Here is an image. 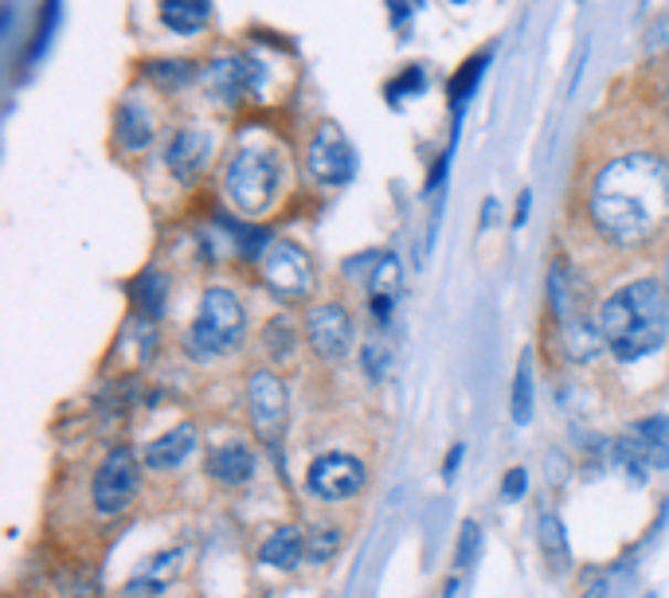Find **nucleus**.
I'll return each instance as SVG.
<instances>
[{
	"mask_svg": "<svg viewBox=\"0 0 669 598\" xmlns=\"http://www.w3.org/2000/svg\"><path fill=\"white\" fill-rule=\"evenodd\" d=\"M646 55H654V60H661V55H669V17L654 20L650 28H646V40H643Z\"/></svg>",
	"mask_w": 669,
	"mask_h": 598,
	"instance_id": "c85d7f7f",
	"label": "nucleus"
},
{
	"mask_svg": "<svg viewBox=\"0 0 669 598\" xmlns=\"http://www.w3.org/2000/svg\"><path fill=\"white\" fill-rule=\"evenodd\" d=\"M243 333H247V309H243L240 293L227 290V286H208L204 298H200L197 321L184 337V349L197 360H215L240 349Z\"/></svg>",
	"mask_w": 669,
	"mask_h": 598,
	"instance_id": "20e7f679",
	"label": "nucleus"
},
{
	"mask_svg": "<svg viewBox=\"0 0 669 598\" xmlns=\"http://www.w3.org/2000/svg\"><path fill=\"white\" fill-rule=\"evenodd\" d=\"M247 415L255 435L263 438L266 446H275L286 430V419H290V387L278 372L270 367H258L247 380Z\"/></svg>",
	"mask_w": 669,
	"mask_h": 598,
	"instance_id": "6e6552de",
	"label": "nucleus"
},
{
	"mask_svg": "<svg viewBox=\"0 0 669 598\" xmlns=\"http://www.w3.org/2000/svg\"><path fill=\"white\" fill-rule=\"evenodd\" d=\"M654 95H658V103L669 110V60L658 63V75H654Z\"/></svg>",
	"mask_w": 669,
	"mask_h": 598,
	"instance_id": "7c9ffc66",
	"label": "nucleus"
},
{
	"mask_svg": "<svg viewBox=\"0 0 669 598\" xmlns=\"http://www.w3.org/2000/svg\"><path fill=\"white\" fill-rule=\"evenodd\" d=\"M197 427L192 423H181V427L164 430L157 442L146 446V466L157 473H169V470H181L184 462L192 458V450H197Z\"/></svg>",
	"mask_w": 669,
	"mask_h": 598,
	"instance_id": "4468645a",
	"label": "nucleus"
},
{
	"mask_svg": "<svg viewBox=\"0 0 669 598\" xmlns=\"http://www.w3.org/2000/svg\"><path fill=\"white\" fill-rule=\"evenodd\" d=\"M161 12V24L177 35H197L212 20V0H161L157 4Z\"/></svg>",
	"mask_w": 669,
	"mask_h": 598,
	"instance_id": "a211bd4d",
	"label": "nucleus"
},
{
	"mask_svg": "<svg viewBox=\"0 0 669 598\" xmlns=\"http://www.w3.org/2000/svg\"><path fill=\"white\" fill-rule=\"evenodd\" d=\"M263 344H266V352H270V360H275V364L290 360L294 349H298V329H294L290 317H283V313L270 317V321H266V329H263Z\"/></svg>",
	"mask_w": 669,
	"mask_h": 598,
	"instance_id": "b1692460",
	"label": "nucleus"
},
{
	"mask_svg": "<svg viewBox=\"0 0 669 598\" xmlns=\"http://www.w3.org/2000/svg\"><path fill=\"white\" fill-rule=\"evenodd\" d=\"M587 220L615 247H643L669 220V157L654 149L615 153L587 180Z\"/></svg>",
	"mask_w": 669,
	"mask_h": 598,
	"instance_id": "f257e3e1",
	"label": "nucleus"
},
{
	"mask_svg": "<svg viewBox=\"0 0 669 598\" xmlns=\"http://www.w3.org/2000/svg\"><path fill=\"white\" fill-rule=\"evenodd\" d=\"M341 544H344L341 524H333V521L314 524V532L306 536V559L309 564H329V559L341 552Z\"/></svg>",
	"mask_w": 669,
	"mask_h": 598,
	"instance_id": "393cba45",
	"label": "nucleus"
},
{
	"mask_svg": "<svg viewBox=\"0 0 669 598\" xmlns=\"http://www.w3.org/2000/svg\"><path fill=\"white\" fill-rule=\"evenodd\" d=\"M666 290H669V258H666Z\"/></svg>",
	"mask_w": 669,
	"mask_h": 598,
	"instance_id": "f704fd0d",
	"label": "nucleus"
},
{
	"mask_svg": "<svg viewBox=\"0 0 669 598\" xmlns=\"http://www.w3.org/2000/svg\"><path fill=\"white\" fill-rule=\"evenodd\" d=\"M361 367H364V376L380 384V380L387 376V367H392V344H387L384 337H369L361 349Z\"/></svg>",
	"mask_w": 669,
	"mask_h": 598,
	"instance_id": "bb28decb",
	"label": "nucleus"
},
{
	"mask_svg": "<svg viewBox=\"0 0 669 598\" xmlns=\"http://www.w3.org/2000/svg\"><path fill=\"white\" fill-rule=\"evenodd\" d=\"M532 410H537V384H532V356L524 352L521 364H517V376H513V399H509V419L517 427H529L532 423Z\"/></svg>",
	"mask_w": 669,
	"mask_h": 598,
	"instance_id": "412c9836",
	"label": "nucleus"
},
{
	"mask_svg": "<svg viewBox=\"0 0 669 598\" xmlns=\"http://www.w3.org/2000/svg\"><path fill=\"white\" fill-rule=\"evenodd\" d=\"M306 344L321 360H344L357 344V321L341 301H321L306 309Z\"/></svg>",
	"mask_w": 669,
	"mask_h": 598,
	"instance_id": "f8f14e48",
	"label": "nucleus"
},
{
	"mask_svg": "<svg viewBox=\"0 0 669 598\" xmlns=\"http://www.w3.org/2000/svg\"><path fill=\"white\" fill-rule=\"evenodd\" d=\"M607 595H610V583H607V579H595L592 587H587L580 598H607Z\"/></svg>",
	"mask_w": 669,
	"mask_h": 598,
	"instance_id": "72a5a7b5",
	"label": "nucleus"
},
{
	"mask_svg": "<svg viewBox=\"0 0 669 598\" xmlns=\"http://www.w3.org/2000/svg\"><path fill=\"white\" fill-rule=\"evenodd\" d=\"M364 481H369V470L357 453H344V450H333V453H321L314 458L306 470V493L314 501H326V504H344L352 496L361 493Z\"/></svg>",
	"mask_w": 669,
	"mask_h": 598,
	"instance_id": "1a4fd4ad",
	"label": "nucleus"
},
{
	"mask_svg": "<svg viewBox=\"0 0 669 598\" xmlns=\"http://www.w3.org/2000/svg\"><path fill=\"white\" fill-rule=\"evenodd\" d=\"M599 333L618 364H635L666 344L669 290L658 278H635L599 306Z\"/></svg>",
	"mask_w": 669,
	"mask_h": 598,
	"instance_id": "f03ea898",
	"label": "nucleus"
},
{
	"mask_svg": "<svg viewBox=\"0 0 669 598\" xmlns=\"http://www.w3.org/2000/svg\"><path fill=\"white\" fill-rule=\"evenodd\" d=\"M114 134H118V146L126 153H146L149 141H153V118L138 103H126L118 110V121H114Z\"/></svg>",
	"mask_w": 669,
	"mask_h": 598,
	"instance_id": "aec40b11",
	"label": "nucleus"
},
{
	"mask_svg": "<svg viewBox=\"0 0 669 598\" xmlns=\"http://www.w3.org/2000/svg\"><path fill=\"white\" fill-rule=\"evenodd\" d=\"M301 559H306V536L298 524H278L258 547V564L275 567V572H294Z\"/></svg>",
	"mask_w": 669,
	"mask_h": 598,
	"instance_id": "dca6fc26",
	"label": "nucleus"
},
{
	"mask_svg": "<svg viewBox=\"0 0 669 598\" xmlns=\"http://www.w3.org/2000/svg\"><path fill=\"white\" fill-rule=\"evenodd\" d=\"M146 75L157 90L177 95V90H184V86L192 83V78H200V67L192 60H157V63H146Z\"/></svg>",
	"mask_w": 669,
	"mask_h": 598,
	"instance_id": "4be33fe9",
	"label": "nucleus"
},
{
	"mask_svg": "<svg viewBox=\"0 0 669 598\" xmlns=\"http://www.w3.org/2000/svg\"><path fill=\"white\" fill-rule=\"evenodd\" d=\"M306 172L326 189H344L357 177V149L333 118H321L306 141Z\"/></svg>",
	"mask_w": 669,
	"mask_h": 598,
	"instance_id": "0eeeda50",
	"label": "nucleus"
},
{
	"mask_svg": "<svg viewBox=\"0 0 669 598\" xmlns=\"http://www.w3.org/2000/svg\"><path fill=\"white\" fill-rule=\"evenodd\" d=\"M208 473H212V481H220V485L240 489L255 478V453H251L243 442H227V446H220V450H212Z\"/></svg>",
	"mask_w": 669,
	"mask_h": 598,
	"instance_id": "f3484780",
	"label": "nucleus"
},
{
	"mask_svg": "<svg viewBox=\"0 0 669 598\" xmlns=\"http://www.w3.org/2000/svg\"><path fill=\"white\" fill-rule=\"evenodd\" d=\"M450 4H466V0H450Z\"/></svg>",
	"mask_w": 669,
	"mask_h": 598,
	"instance_id": "c9c22d12",
	"label": "nucleus"
},
{
	"mask_svg": "<svg viewBox=\"0 0 669 598\" xmlns=\"http://www.w3.org/2000/svg\"><path fill=\"white\" fill-rule=\"evenodd\" d=\"M615 462L627 466L635 478H646L650 470L669 466V415H650L635 423L627 435L615 442Z\"/></svg>",
	"mask_w": 669,
	"mask_h": 598,
	"instance_id": "9b49d317",
	"label": "nucleus"
},
{
	"mask_svg": "<svg viewBox=\"0 0 669 598\" xmlns=\"http://www.w3.org/2000/svg\"><path fill=\"white\" fill-rule=\"evenodd\" d=\"M212 149L215 137L204 126H181L169 137V146H164V164H169V172L181 184H192L208 169V161H212Z\"/></svg>",
	"mask_w": 669,
	"mask_h": 598,
	"instance_id": "ddd939ff",
	"label": "nucleus"
},
{
	"mask_svg": "<svg viewBox=\"0 0 669 598\" xmlns=\"http://www.w3.org/2000/svg\"><path fill=\"white\" fill-rule=\"evenodd\" d=\"M129 298H134V306H138V317L161 321L164 301H169V278H164V270H157V266L141 270L138 278L129 282Z\"/></svg>",
	"mask_w": 669,
	"mask_h": 598,
	"instance_id": "6ab92c4d",
	"label": "nucleus"
},
{
	"mask_svg": "<svg viewBox=\"0 0 669 598\" xmlns=\"http://www.w3.org/2000/svg\"><path fill=\"white\" fill-rule=\"evenodd\" d=\"M537 544H541V552L552 559L556 567H567V536H564V521H560L556 513H541L537 516Z\"/></svg>",
	"mask_w": 669,
	"mask_h": 598,
	"instance_id": "5701e85b",
	"label": "nucleus"
},
{
	"mask_svg": "<svg viewBox=\"0 0 669 598\" xmlns=\"http://www.w3.org/2000/svg\"><path fill=\"white\" fill-rule=\"evenodd\" d=\"M283 180H286L283 153L275 146L247 141L223 164V196L232 200V207L243 220H263L278 204Z\"/></svg>",
	"mask_w": 669,
	"mask_h": 598,
	"instance_id": "7ed1b4c3",
	"label": "nucleus"
},
{
	"mask_svg": "<svg viewBox=\"0 0 669 598\" xmlns=\"http://www.w3.org/2000/svg\"><path fill=\"white\" fill-rule=\"evenodd\" d=\"M266 83V71L263 60L251 52H220L200 67V86L204 95L212 98L215 106L223 110H235L243 106L247 98H255Z\"/></svg>",
	"mask_w": 669,
	"mask_h": 598,
	"instance_id": "39448f33",
	"label": "nucleus"
},
{
	"mask_svg": "<svg viewBox=\"0 0 669 598\" xmlns=\"http://www.w3.org/2000/svg\"><path fill=\"white\" fill-rule=\"evenodd\" d=\"M138 489H141V470H138V458L121 446V450L106 453V462L98 466L95 473V485H91V501H95V513L98 516H118L126 513L129 504L138 501Z\"/></svg>",
	"mask_w": 669,
	"mask_h": 598,
	"instance_id": "9d476101",
	"label": "nucleus"
},
{
	"mask_svg": "<svg viewBox=\"0 0 669 598\" xmlns=\"http://www.w3.org/2000/svg\"><path fill=\"white\" fill-rule=\"evenodd\" d=\"M524 489H529V473H524L521 466L506 470V478H501V496H506V501H521Z\"/></svg>",
	"mask_w": 669,
	"mask_h": 598,
	"instance_id": "c756f323",
	"label": "nucleus"
},
{
	"mask_svg": "<svg viewBox=\"0 0 669 598\" xmlns=\"http://www.w3.org/2000/svg\"><path fill=\"white\" fill-rule=\"evenodd\" d=\"M478 552H481V524L478 521H466L463 532H458V547H455V567H458V572L474 567Z\"/></svg>",
	"mask_w": 669,
	"mask_h": 598,
	"instance_id": "cd10ccee",
	"label": "nucleus"
},
{
	"mask_svg": "<svg viewBox=\"0 0 669 598\" xmlns=\"http://www.w3.org/2000/svg\"><path fill=\"white\" fill-rule=\"evenodd\" d=\"M400 286H404V266H400V258H395L392 250H384V255H380V263L372 266L369 298H395V293H400Z\"/></svg>",
	"mask_w": 669,
	"mask_h": 598,
	"instance_id": "a878e982",
	"label": "nucleus"
},
{
	"mask_svg": "<svg viewBox=\"0 0 669 598\" xmlns=\"http://www.w3.org/2000/svg\"><path fill=\"white\" fill-rule=\"evenodd\" d=\"M258 278L278 301L294 306L314 293V258L294 239H266L263 255H258Z\"/></svg>",
	"mask_w": 669,
	"mask_h": 598,
	"instance_id": "423d86ee",
	"label": "nucleus"
},
{
	"mask_svg": "<svg viewBox=\"0 0 669 598\" xmlns=\"http://www.w3.org/2000/svg\"><path fill=\"white\" fill-rule=\"evenodd\" d=\"M392 301L395 298H369V313L376 325H387V321H392Z\"/></svg>",
	"mask_w": 669,
	"mask_h": 598,
	"instance_id": "2f4dec72",
	"label": "nucleus"
},
{
	"mask_svg": "<svg viewBox=\"0 0 669 598\" xmlns=\"http://www.w3.org/2000/svg\"><path fill=\"white\" fill-rule=\"evenodd\" d=\"M463 453H466V446H463V442L450 446V453H446V466H443V481H455L458 466H463Z\"/></svg>",
	"mask_w": 669,
	"mask_h": 598,
	"instance_id": "473e14b6",
	"label": "nucleus"
},
{
	"mask_svg": "<svg viewBox=\"0 0 669 598\" xmlns=\"http://www.w3.org/2000/svg\"><path fill=\"white\" fill-rule=\"evenodd\" d=\"M560 349H564V360H572V364L599 360L607 352V341L599 333V317H580V321L560 325Z\"/></svg>",
	"mask_w": 669,
	"mask_h": 598,
	"instance_id": "2eb2a0df",
	"label": "nucleus"
}]
</instances>
